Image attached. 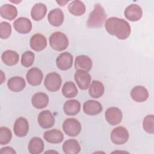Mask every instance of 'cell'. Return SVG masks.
<instances>
[{
  "instance_id": "6da1fadb",
  "label": "cell",
  "mask_w": 154,
  "mask_h": 154,
  "mask_svg": "<svg viewBox=\"0 0 154 154\" xmlns=\"http://www.w3.org/2000/svg\"><path fill=\"white\" fill-rule=\"evenodd\" d=\"M105 27L110 35L116 36L120 40L126 39L131 31L129 23L126 20L117 17L108 18L105 23Z\"/></svg>"
},
{
  "instance_id": "7a4b0ae2",
  "label": "cell",
  "mask_w": 154,
  "mask_h": 154,
  "mask_svg": "<svg viewBox=\"0 0 154 154\" xmlns=\"http://www.w3.org/2000/svg\"><path fill=\"white\" fill-rule=\"evenodd\" d=\"M106 15L103 7L99 3L94 6V9L90 12L87 21V25L89 28H99L102 26Z\"/></svg>"
},
{
  "instance_id": "3957f363",
  "label": "cell",
  "mask_w": 154,
  "mask_h": 154,
  "mask_svg": "<svg viewBox=\"0 0 154 154\" xmlns=\"http://www.w3.org/2000/svg\"><path fill=\"white\" fill-rule=\"evenodd\" d=\"M49 44L53 49L57 51H62L67 48L69 40L63 32L56 31L53 32L49 37Z\"/></svg>"
},
{
  "instance_id": "277c9868",
  "label": "cell",
  "mask_w": 154,
  "mask_h": 154,
  "mask_svg": "<svg viewBox=\"0 0 154 154\" xmlns=\"http://www.w3.org/2000/svg\"><path fill=\"white\" fill-rule=\"evenodd\" d=\"M63 129L67 135L76 137L81 131V125L76 119L68 118L63 122Z\"/></svg>"
},
{
  "instance_id": "5b68a950",
  "label": "cell",
  "mask_w": 154,
  "mask_h": 154,
  "mask_svg": "<svg viewBox=\"0 0 154 154\" xmlns=\"http://www.w3.org/2000/svg\"><path fill=\"white\" fill-rule=\"evenodd\" d=\"M62 79L61 76L56 72L48 73L44 80V85L46 88L51 92L58 91L61 87Z\"/></svg>"
},
{
  "instance_id": "8992f818",
  "label": "cell",
  "mask_w": 154,
  "mask_h": 154,
  "mask_svg": "<svg viewBox=\"0 0 154 154\" xmlns=\"http://www.w3.org/2000/svg\"><path fill=\"white\" fill-rule=\"evenodd\" d=\"M129 137L128 131L123 126H117L114 128L110 135L112 142L117 145L123 144L126 143Z\"/></svg>"
},
{
  "instance_id": "52a82bcc",
  "label": "cell",
  "mask_w": 154,
  "mask_h": 154,
  "mask_svg": "<svg viewBox=\"0 0 154 154\" xmlns=\"http://www.w3.org/2000/svg\"><path fill=\"white\" fill-rule=\"evenodd\" d=\"M105 117L109 124L115 126L122 122L123 115L122 111L119 108L112 106L108 108L106 110Z\"/></svg>"
},
{
  "instance_id": "ba28073f",
  "label": "cell",
  "mask_w": 154,
  "mask_h": 154,
  "mask_svg": "<svg viewBox=\"0 0 154 154\" xmlns=\"http://www.w3.org/2000/svg\"><path fill=\"white\" fill-rule=\"evenodd\" d=\"M75 80L81 90H87L91 82V76L88 72L77 70L74 75Z\"/></svg>"
},
{
  "instance_id": "9c48e42d",
  "label": "cell",
  "mask_w": 154,
  "mask_h": 154,
  "mask_svg": "<svg viewBox=\"0 0 154 154\" xmlns=\"http://www.w3.org/2000/svg\"><path fill=\"white\" fill-rule=\"evenodd\" d=\"M37 121L40 127L44 129H48L54 126L55 120L50 111L44 110L38 114Z\"/></svg>"
},
{
  "instance_id": "30bf717a",
  "label": "cell",
  "mask_w": 154,
  "mask_h": 154,
  "mask_svg": "<svg viewBox=\"0 0 154 154\" xmlns=\"http://www.w3.org/2000/svg\"><path fill=\"white\" fill-rule=\"evenodd\" d=\"M125 17L130 21L139 20L143 16L142 8L137 4H132L128 5L124 11Z\"/></svg>"
},
{
  "instance_id": "8fae6325",
  "label": "cell",
  "mask_w": 154,
  "mask_h": 154,
  "mask_svg": "<svg viewBox=\"0 0 154 154\" xmlns=\"http://www.w3.org/2000/svg\"><path fill=\"white\" fill-rule=\"evenodd\" d=\"M56 64L61 70H67L70 69L73 64L72 55L68 52L61 53L57 58Z\"/></svg>"
},
{
  "instance_id": "7c38bea8",
  "label": "cell",
  "mask_w": 154,
  "mask_h": 154,
  "mask_svg": "<svg viewBox=\"0 0 154 154\" xmlns=\"http://www.w3.org/2000/svg\"><path fill=\"white\" fill-rule=\"evenodd\" d=\"M29 131V124L26 119L23 117L17 118L13 126L14 134L18 137H23L27 135Z\"/></svg>"
},
{
  "instance_id": "4fadbf2b",
  "label": "cell",
  "mask_w": 154,
  "mask_h": 154,
  "mask_svg": "<svg viewBox=\"0 0 154 154\" xmlns=\"http://www.w3.org/2000/svg\"><path fill=\"white\" fill-rule=\"evenodd\" d=\"M14 29L20 34H27L32 29L31 20L25 17H20L13 22Z\"/></svg>"
},
{
  "instance_id": "5bb4252c",
  "label": "cell",
  "mask_w": 154,
  "mask_h": 154,
  "mask_svg": "<svg viewBox=\"0 0 154 154\" xmlns=\"http://www.w3.org/2000/svg\"><path fill=\"white\" fill-rule=\"evenodd\" d=\"M43 75L40 69L37 67L31 68L27 72L26 78L29 84L37 86L41 84Z\"/></svg>"
},
{
  "instance_id": "9a60e30c",
  "label": "cell",
  "mask_w": 154,
  "mask_h": 154,
  "mask_svg": "<svg viewBox=\"0 0 154 154\" xmlns=\"http://www.w3.org/2000/svg\"><path fill=\"white\" fill-rule=\"evenodd\" d=\"M29 43L32 49L36 52H39L46 47L47 40L43 35L37 33L31 37Z\"/></svg>"
},
{
  "instance_id": "2e32d148",
  "label": "cell",
  "mask_w": 154,
  "mask_h": 154,
  "mask_svg": "<svg viewBox=\"0 0 154 154\" xmlns=\"http://www.w3.org/2000/svg\"><path fill=\"white\" fill-rule=\"evenodd\" d=\"M102 105L100 102L94 100H88L83 105V111L88 115L94 116L100 113L102 111Z\"/></svg>"
},
{
  "instance_id": "e0dca14e",
  "label": "cell",
  "mask_w": 154,
  "mask_h": 154,
  "mask_svg": "<svg viewBox=\"0 0 154 154\" xmlns=\"http://www.w3.org/2000/svg\"><path fill=\"white\" fill-rule=\"evenodd\" d=\"M93 63L91 59L85 55H81L76 57L75 61V68L77 70H82L89 72L92 67Z\"/></svg>"
},
{
  "instance_id": "ac0fdd59",
  "label": "cell",
  "mask_w": 154,
  "mask_h": 154,
  "mask_svg": "<svg viewBox=\"0 0 154 154\" xmlns=\"http://www.w3.org/2000/svg\"><path fill=\"white\" fill-rule=\"evenodd\" d=\"M131 96L137 102H143L148 99L149 93L144 87L137 85L131 90Z\"/></svg>"
},
{
  "instance_id": "d6986e66",
  "label": "cell",
  "mask_w": 154,
  "mask_h": 154,
  "mask_svg": "<svg viewBox=\"0 0 154 154\" xmlns=\"http://www.w3.org/2000/svg\"><path fill=\"white\" fill-rule=\"evenodd\" d=\"M48 19L52 26H60L64 21V13L59 8L53 9L48 13Z\"/></svg>"
},
{
  "instance_id": "ffe728a7",
  "label": "cell",
  "mask_w": 154,
  "mask_h": 154,
  "mask_svg": "<svg viewBox=\"0 0 154 154\" xmlns=\"http://www.w3.org/2000/svg\"><path fill=\"white\" fill-rule=\"evenodd\" d=\"M43 137L48 143L58 144L62 142L64 139V135L60 130L53 129L45 131Z\"/></svg>"
},
{
  "instance_id": "44dd1931",
  "label": "cell",
  "mask_w": 154,
  "mask_h": 154,
  "mask_svg": "<svg viewBox=\"0 0 154 154\" xmlns=\"http://www.w3.org/2000/svg\"><path fill=\"white\" fill-rule=\"evenodd\" d=\"M7 86L11 91L17 93L21 91L25 88L26 82L22 77L16 76L11 77L8 80Z\"/></svg>"
},
{
  "instance_id": "7402d4cb",
  "label": "cell",
  "mask_w": 154,
  "mask_h": 154,
  "mask_svg": "<svg viewBox=\"0 0 154 154\" xmlns=\"http://www.w3.org/2000/svg\"><path fill=\"white\" fill-rule=\"evenodd\" d=\"M31 103L32 106L37 109L44 108L49 103V97L45 93H36L31 98Z\"/></svg>"
},
{
  "instance_id": "603a6c76",
  "label": "cell",
  "mask_w": 154,
  "mask_h": 154,
  "mask_svg": "<svg viewBox=\"0 0 154 154\" xmlns=\"http://www.w3.org/2000/svg\"><path fill=\"white\" fill-rule=\"evenodd\" d=\"M0 14L2 17L12 20L17 16V10L16 7L11 4H5L0 7Z\"/></svg>"
},
{
  "instance_id": "cb8c5ba5",
  "label": "cell",
  "mask_w": 154,
  "mask_h": 154,
  "mask_svg": "<svg viewBox=\"0 0 154 154\" xmlns=\"http://www.w3.org/2000/svg\"><path fill=\"white\" fill-rule=\"evenodd\" d=\"M47 8L45 4L42 2L36 3L33 5L31 10V16L33 20L38 21L42 20L46 15Z\"/></svg>"
},
{
  "instance_id": "d4e9b609",
  "label": "cell",
  "mask_w": 154,
  "mask_h": 154,
  "mask_svg": "<svg viewBox=\"0 0 154 154\" xmlns=\"http://www.w3.org/2000/svg\"><path fill=\"white\" fill-rule=\"evenodd\" d=\"M80 109L81 103L75 99L66 101L63 106L64 112L67 116H75L79 112Z\"/></svg>"
},
{
  "instance_id": "484cf974",
  "label": "cell",
  "mask_w": 154,
  "mask_h": 154,
  "mask_svg": "<svg viewBox=\"0 0 154 154\" xmlns=\"http://www.w3.org/2000/svg\"><path fill=\"white\" fill-rule=\"evenodd\" d=\"M44 142L42 138L35 137L32 138L28 143V151L31 154H39L44 150Z\"/></svg>"
},
{
  "instance_id": "4316f807",
  "label": "cell",
  "mask_w": 154,
  "mask_h": 154,
  "mask_svg": "<svg viewBox=\"0 0 154 154\" xmlns=\"http://www.w3.org/2000/svg\"><path fill=\"white\" fill-rule=\"evenodd\" d=\"M105 87L103 84L99 81L93 80L89 86V94L91 97L97 99L100 97L104 93Z\"/></svg>"
},
{
  "instance_id": "83f0119b",
  "label": "cell",
  "mask_w": 154,
  "mask_h": 154,
  "mask_svg": "<svg viewBox=\"0 0 154 154\" xmlns=\"http://www.w3.org/2000/svg\"><path fill=\"white\" fill-rule=\"evenodd\" d=\"M19 58V54L14 51H5L1 55V59L3 63L7 66H14L18 63Z\"/></svg>"
},
{
  "instance_id": "f1b7e54d",
  "label": "cell",
  "mask_w": 154,
  "mask_h": 154,
  "mask_svg": "<svg viewBox=\"0 0 154 154\" xmlns=\"http://www.w3.org/2000/svg\"><path fill=\"white\" fill-rule=\"evenodd\" d=\"M63 150L66 154H76L81 151V146L75 139H69L63 143Z\"/></svg>"
},
{
  "instance_id": "f546056e",
  "label": "cell",
  "mask_w": 154,
  "mask_h": 154,
  "mask_svg": "<svg viewBox=\"0 0 154 154\" xmlns=\"http://www.w3.org/2000/svg\"><path fill=\"white\" fill-rule=\"evenodd\" d=\"M68 10L69 12L76 16H82L85 12V5L81 1L75 0L71 2L68 5Z\"/></svg>"
},
{
  "instance_id": "4dcf8cb0",
  "label": "cell",
  "mask_w": 154,
  "mask_h": 154,
  "mask_svg": "<svg viewBox=\"0 0 154 154\" xmlns=\"http://www.w3.org/2000/svg\"><path fill=\"white\" fill-rule=\"evenodd\" d=\"M78 93L77 87L74 82L67 81L65 82L62 88V94L66 98L75 97Z\"/></svg>"
},
{
  "instance_id": "1f68e13d",
  "label": "cell",
  "mask_w": 154,
  "mask_h": 154,
  "mask_svg": "<svg viewBox=\"0 0 154 154\" xmlns=\"http://www.w3.org/2000/svg\"><path fill=\"white\" fill-rule=\"evenodd\" d=\"M143 128L149 134L154 133V116L153 114L147 115L143 119Z\"/></svg>"
},
{
  "instance_id": "d6a6232c",
  "label": "cell",
  "mask_w": 154,
  "mask_h": 154,
  "mask_svg": "<svg viewBox=\"0 0 154 154\" xmlns=\"http://www.w3.org/2000/svg\"><path fill=\"white\" fill-rule=\"evenodd\" d=\"M35 58L34 54L30 51H26L23 52L21 57V64L25 67L31 66L34 63Z\"/></svg>"
},
{
  "instance_id": "836d02e7",
  "label": "cell",
  "mask_w": 154,
  "mask_h": 154,
  "mask_svg": "<svg viewBox=\"0 0 154 154\" xmlns=\"http://www.w3.org/2000/svg\"><path fill=\"white\" fill-rule=\"evenodd\" d=\"M12 133L10 129L2 126L0 128V144L4 145L8 144L11 140Z\"/></svg>"
},
{
  "instance_id": "e575fe53",
  "label": "cell",
  "mask_w": 154,
  "mask_h": 154,
  "mask_svg": "<svg viewBox=\"0 0 154 154\" xmlns=\"http://www.w3.org/2000/svg\"><path fill=\"white\" fill-rule=\"evenodd\" d=\"M11 33V25L7 22H1L0 23V37L2 39H6Z\"/></svg>"
},
{
  "instance_id": "d590c367",
  "label": "cell",
  "mask_w": 154,
  "mask_h": 154,
  "mask_svg": "<svg viewBox=\"0 0 154 154\" xmlns=\"http://www.w3.org/2000/svg\"><path fill=\"white\" fill-rule=\"evenodd\" d=\"M0 153H8H8H11V154L16 153V151L12 147H9V146L2 147L0 150Z\"/></svg>"
},
{
  "instance_id": "8d00e7d4",
  "label": "cell",
  "mask_w": 154,
  "mask_h": 154,
  "mask_svg": "<svg viewBox=\"0 0 154 154\" xmlns=\"http://www.w3.org/2000/svg\"><path fill=\"white\" fill-rule=\"evenodd\" d=\"M57 3H58L61 6H64L69 1H56Z\"/></svg>"
},
{
  "instance_id": "74e56055",
  "label": "cell",
  "mask_w": 154,
  "mask_h": 154,
  "mask_svg": "<svg viewBox=\"0 0 154 154\" xmlns=\"http://www.w3.org/2000/svg\"><path fill=\"white\" fill-rule=\"evenodd\" d=\"M1 84H2L4 81V80H5V76L3 73V72L2 70H1Z\"/></svg>"
},
{
  "instance_id": "f35d334b",
  "label": "cell",
  "mask_w": 154,
  "mask_h": 154,
  "mask_svg": "<svg viewBox=\"0 0 154 154\" xmlns=\"http://www.w3.org/2000/svg\"><path fill=\"white\" fill-rule=\"evenodd\" d=\"M11 2H14V3H18V2H21V1H11Z\"/></svg>"
}]
</instances>
